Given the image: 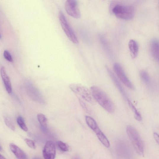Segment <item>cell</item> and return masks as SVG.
Returning <instances> with one entry per match:
<instances>
[{
  "instance_id": "cell-8",
  "label": "cell",
  "mask_w": 159,
  "mask_h": 159,
  "mask_svg": "<svg viewBox=\"0 0 159 159\" xmlns=\"http://www.w3.org/2000/svg\"><path fill=\"white\" fill-rule=\"evenodd\" d=\"M56 155V146L52 141L46 142L43 150V155L44 159H54Z\"/></svg>"
},
{
  "instance_id": "cell-9",
  "label": "cell",
  "mask_w": 159,
  "mask_h": 159,
  "mask_svg": "<svg viewBox=\"0 0 159 159\" xmlns=\"http://www.w3.org/2000/svg\"><path fill=\"white\" fill-rule=\"evenodd\" d=\"M1 74L6 91L9 94H11L12 92L11 82L4 67L3 66L1 68Z\"/></svg>"
},
{
  "instance_id": "cell-27",
  "label": "cell",
  "mask_w": 159,
  "mask_h": 159,
  "mask_svg": "<svg viewBox=\"0 0 159 159\" xmlns=\"http://www.w3.org/2000/svg\"><path fill=\"white\" fill-rule=\"evenodd\" d=\"M75 159H79L78 158H76Z\"/></svg>"
},
{
  "instance_id": "cell-16",
  "label": "cell",
  "mask_w": 159,
  "mask_h": 159,
  "mask_svg": "<svg viewBox=\"0 0 159 159\" xmlns=\"http://www.w3.org/2000/svg\"><path fill=\"white\" fill-rule=\"evenodd\" d=\"M128 104L130 107L134 114L135 117L136 119L139 121H142V118L140 114L136 108L129 99H128Z\"/></svg>"
},
{
  "instance_id": "cell-1",
  "label": "cell",
  "mask_w": 159,
  "mask_h": 159,
  "mask_svg": "<svg viewBox=\"0 0 159 159\" xmlns=\"http://www.w3.org/2000/svg\"><path fill=\"white\" fill-rule=\"evenodd\" d=\"M92 96L100 105L107 112L113 113L115 107L112 101L106 94L99 87L94 86L91 88Z\"/></svg>"
},
{
  "instance_id": "cell-22",
  "label": "cell",
  "mask_w": 159,
  "mask_h": 159,
  "mask_svg": "<svg viewBox=\"0 0 159 159\" xmlns=\"http://www.w3.org/2000/svg\"><path fill=\"white\" fill-rule=\"evenodd\" d=\"M140 75L142 79L145 82L147 83L149 82V77L147 73L144 71H142L140 73Z\"/></svg>"
},
{
  "instance_id": "cell-19",
  "label": "cell",
  "mask_w": 159,
  "mask_h": 159,
  "mask_svg": "<svg viewBox=\"0 0 159 159\" xmlns=\"http://www.w3.org/2000/svg\"><path fill=\"white\" fill-rule=\"evenodd\" d=\"M57 144L59 148L63 152H67L69 150V146L65 143L59 141L57 142Z\"/></svg>"
},
{
  "instance_id": "cell-14",
  "label": "cell",
  "mask_w": 159,
  "mask_h": 159,
  "mask_svg": "<svg viewBox=\"0 0 159 159\" xmlns=\"http://www.w3.org/2000/svg\"><path fill=\"white\" fill-rule=\"evenodd\" d=\"M151 50L152 54L154 58L158 60L159 59V41L157 40L152 41L151 44Z\"/></svg>"
},
{
  "instance_id": "cell-7",
  "label": "cell",
  "mask_w": 159,
  "mask_h": 159,
  "mask_svg": "<svg viewBox=\"0 0 159 159\" xmlns=\"http://www.w3.org/2000/svg\"><path fill=\"white\" fill-rule=\"evenodd\" d=\"M113 68L114 71L120 81L126 87L131 89L134 90V86L127 77L121 66L118 63H115L114 65Z\"/></svg>"
},
{
  "instance_id": "cell-3",
  "label": "cell",
  "mask_w": 159,
  "mask_h": 159,
  "mask_svg": "<svg viewBox=\"0 0 159 159\" xmlns=\"http://www.w3.org/2000/svg\"><path fill=\"white\" fill-rule=\"evenodd\" d=\"M112 12L117 17L125 20H132L135 14L134 9L132 6L120 4L114 6Z\"/></svg>"
},
{
  "instance_id": "cell-15",
  "label": "cell",
  "mask_w": 159,
  "mask_h": 159,
  "mask_svg": "<svg viewBox=\"0 0 159 159\" xmlns=\"http://www.w3.org/2000/svg\"><path fill=\"white\" fill-rule=\"evenodd\" d=\"M85 119L87 125L93 131L98 128L99 126L96 122L91 117L86 116Z\"/></svg>"
},
{
  "instance_id": "cell-26",
  "label": "cell",
  "mask_w": 159,
  "mask_h": 159,
  "mask_svg": "<svg viewBox=\"0 0 159 159\" xmlns=\"http://www.w3.org/2000/svg\"><path fill=\"white\" fill-rule=\"evenodd\" d=\"M0 159H6L1 154L0 156Z\"/></svg>"
},
{
  "instance_id": "cell-4",
  "label": "cell",
  "mask_w": 159,
  "mask_h": 159,
  "mask_svg": "<svg viewBox=\"0 0 159 159\" xmlns=\"http://www.w3.org/2000/svg\"><path fill=\"white\" fill-rule=\"evenodd\" d=\"M59 18L62 28L68 39L73 43L78 44V41L77 37L61 11L59 12Z\"/></svg>"
},
{
  "instance_id": "cell-21",
  "label": "cell",
  "mask_w": 159,
  "mask_h": 159,
  "mask_svg": "<svg viewBox=\"0 0 159 159\" xmlns=\"http://www.w3.org/2000/svg\"><path fill=\"white\" fill-rule=\"evenodd\" d=\"M25 141L30 148L33 149H36V146L35 142L31 139L28 138L25 139Z\"/></svg>"
},
{
  "instance_id": "cell-5",
  "label": "cell",
  "mask_w": 159,
  "mask_h": 159,
  "mask_svg": "<svg viewBox=\"0 0 159 159\" xmlns=\"http://www.w3.org/2000/svg\"><path fill=\"white\" fill-rule=\"evenodd\" d=\"M69 87L71 90L81 99H83L87 102H92V95L88 89L86 87L78 84H73Z\"/></svg>"
},
{
  "instance_id": "cell-12",
  "label": "cell",
  "mask_w": 159,
  "mask_h": 159,
  "mask_svg": "<svg viewBox=\"0 0 159 159\" xmlns=\"http://www.w3.org/2000/svg\"><path fill=\"white\" fill-rule=\"evenodd\" d=\"M96 134L100 141L107 148H109L110 146V142L108 139L101 131L99 128H98L94 131Z\"/></svg>"
},
{
  "instance_id": "cell-2",
  "label": "cell",
  "mask_w": 159,
  "mask_h": 159,
  "mask_svg": "<svg viewBox=\"0 0 159 159\" xmlns=\"http://www.w3.org/2000/svg\"><path fill=\"white\" fill-rule=\"evenodd\" d=\"M126 130L127 134L136 152L139 155L144 157V143L139 132L131 126H127Z\"/></svg>"
},
{
  "instance_id": "cell-11",
  "label": "cell",
  "mask_w": 159,
  "mask_h": 159,
  "mask_svg": "<svg viewBox=\"0 0 159 159\" xmlns=\"http://www.w3.org/2000/svg\"><path fill=\"white\" fill-rule=\"evenodd\" d=\"M129 46L131 58H136L139 51V46L137 42L133 40H131L129 43Z\"/></svg>"
},
{
  "instance_id": "cell-10",
  "label": "cell",
  "mask_w": 159,
  "mask_h": 159,
  "mask_svg": "<svg viewBox=\"0 0 159 159\" xmlns=\"http://www.w3.org/2000/svg\"><path fill=\"white\" fill-rule=\"evenodd\" d=\"M9 147L17 159H27V156L25 152L15 144H10Z\"/></svg>"
},
{
  "instance_id": "cell-23",
  "label": "cell",
  "mask_w": 159,
  "mask_h": 159,
  "mask_svg": "<svg viewBox=\"0 0 159 159\" xmlns=\"http://www.w3.org/2000/svg\"><path fill=\"white\" fill-rule=\"evenodd\" d=\"M4 58L9 62H13V59L11 54L7 50H5L4 53Z\"/></svg>"
},
{
  "instance_id": "cell-24",
  "label": "cell",
  "mask_w": 159,
  "mask_h": 159,
  "mask_svg": "<svg viewBox=\"0 0 159 159\" xmlns=\"http://www.w3.org/2000/svg\"><path fill=\"white\" fill-rule=\"evenodd\" d=\"M80 103L81 104V106L83 108H84V109L86 111H88L89 110L88 107L84 101H83L81 99H79Z\"/></svg>"
},
{
  "instance_id": "cell-25",
  "label": "cell",
  "mask_w": 159,
  "mask_h": 159,
  "mask_svg": "<svg viewBox=\"0 0 159 159\" xmlns=\"http://www.w3.org/2000/svg\"><path fill=\"white\" fill-rule=\"evenodd\" d=\"M154 138L157 144L159 145V135L157 133H154Z\"/></svg>"
},
{
  "instance_id": "cell-6",
  "label": "cell",
  "mask_w": 159,
  "mask_h": 159,
  "mask_svg": "<svg viewBox=\"0 0 159 159\" xmlns=\"http://www.w3.org/2000/svg\"><path fill=\"white\" fill-rule=\"evenodd\" d=\"M65 7L67 13L69 16L76 19L81 17V12L77 1L68 0L65 2Z\"/></svg>"
},
{
  "instance_id": "cell-18",
  "label": "cell",
  "mask_w": 159,
  "mask_h": 159,
  "mask_svg": "<svg viewBox=\"0 0 159 159\" xmlns=\"http://www.w3.org/2000/svg\"><path fill=\"white\" fill-rule=\"evenodd\" d=\"M17 122L20 128L24 131H28L27 127L25 124L24 119L21 116H19L17 118Z\"/></svg>"
},
{
  "instance_id": "cell-20",
  "label": "cell",
  "mask_w": 159,
  "mask_h": 159,
  "mask_svg": "<svg viewBox=\"0 0 159 159\" xmlns=\"http://www.w3.org/2000/svg\"><path fill=\"white\" fill-rule=\"evenodd\" d=\"M5 122L9 128L12 130H14L15 129V125L11 119L8 118H5L4 119Z\"/></svg>"
},
{
  "instance_id": "cell-13",
  "label": "cell",
  "mask_w": 159,
  "mask_h": 159,
  "mask_svg": "<svg viewBox=\"0 0 159 159\" xmlns=\"http://www.w3.org/2000/svg\"><path fill=\"white\" fill-rule=\"evenodd\" d=\"M106 69L110 78L114 82V84H115L118 89L120 92L124 95V96L125 97V92L118 78L108 67H106Z\"/></svg>"
},
{
  "instance_id": "cell-17",
  "label": "cell",
  "mask_w": 159,
  "mask_h": 159,
  "mask_svg": "<svg viewBox=\"0 0 159 159\" xmlns=\"http://www.w3.org/2000/svg\"><path fill=\"white\" fill-rule=\"evenodd\" d=\"M38 120L41 126L44 129L47 128V119L45 115L42 113H39L37 115Z\"/></svg>"
},
{
  "instance_id": "cell-28",
  "label": "cell",
  "mask_w": 159,
  "mask_h": 159,
  "mask_svg": "<svg viewBox=\"0 0 159 159\" xmlns=\"http://www.w3.org/2000/svg\"><path fill=\"white\" fill-rule=\"evenodd\" d=\"M158 60H159V59H158Z\"/></svg>"
}]
</instances>
